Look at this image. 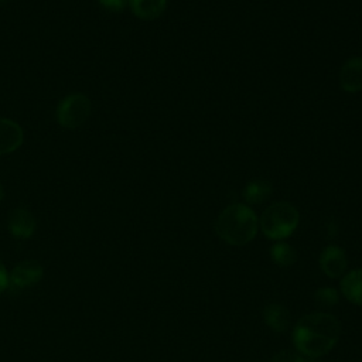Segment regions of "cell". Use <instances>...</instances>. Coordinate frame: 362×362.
<instances>
[{
    "mask_svg": "<svg viewBox=\"0 0 362 362\" xmlns=\"http://www.w3.org/2000/svg\"><path fill=\"white\" fill-rule=\"evenodd\" d=\"M341 324L327 313H311L298 320L293 341L303 355L317 358L325 355L339 339Z\"/></svg>",
    "mask_w": 362,
    "mask_h": 362,
    "instance_id": "6da1fadb",
    "label": "cell"
},
{
    "mask_svg": "<svg viewBox=\"0 0 362 362\" xmlns=\"http://www.w3.org/2000/svg\"><path fill=\"white\" fill-rule=\"evenodd\" d=\"M215 230L226 243L242 246L256 236L257 218L249 206L233 204L219 214L215 222Z\"/></svg>",
    "mask_w": 362,
    "mask_h": 362,
    "instance_id": "7a4b0ae2",
    "label": "cell"
},
{
    "mask_svg": "<svg viewBox=\"0 0 362 362\" xmlns=\"http://www.w3.org/2000/svg\"><path fill=\"white\" fill-rule=\"evenodd\" d=\"M298 219L300 215L291 204L274 202L262 214L260 228L270 239H284L296 230Z\"/></svg>",
    "mask_w": 362,
    "mask_h": 362,
    "instance_id": "3957f363",
    "label": "cell"
},
{
    "mask_svg": "<svg viewBox=\"0 0 362 362\" xmlns=\"http://www.w3.org/2000/svg\"><path fill=\"white\" fill-rule=\"evenodd\" d=\"M90 113V100L83 93H72L61 100L57 107V119L59 124L68 129L81 126Z\"/></svg>",
    "mask_w": 362,
    "mask_h": 362,
    "instance_id": "277c9868",
    "label": "cell"
},
{
    "mask_svg": "<svg viewBox=\"0 0 362 362\" xmlns=\"http://www.w3.org/2000/svg\"><path fill=\"white\" fill-rule=\"evenodd\" d=\"M42 276L44 269L37 260H24L13 269L8 277V287L13 291L24 290L38 283L42 279Z\"/></svg>",
    "mask_w": 362,
    "mask_h": 362,
    "instance_id": "5b68a950",
    "label": "cell"
},
{
    "mask_svg": "<svg viewBox=\"0 0 362 362\" xmlns=\"http://www.w3.org/2000/svg\"><path fill=\"white\" fill-rule=\"evenodd\" d=\"M348 266L345 252L338 246H327L320 256V267L328 277H339Z\"/></svg>",
    "mask_w": 362,
    "mask_h": 362,
    "instance_id": "8992f818",
    "label": "cell"
},
{
    "mask_svg": "<svg viewBox=\"0 0 362 362\" xmlns=\"http://www.w3.org/2000/svg\"><path fill=\"white\" fill-rule=\"evenodd\" d=\"M24 134L18 123L0 117V156L16 151L23 143Z\"/></svg>",
    "mask_w": 362,
    "mask_h": 362,
    "instance_id": "52a82bcc",
    "label": "cell"
},
{
    "mask_svg": "<svg viewBox=\"0 0 362 362\" xmlns=\"http://www.w3.org/2000/svg\"><path fill=\"white\" fill-rule=\"evenodd\" d=\"M8 230L20 239L30 238L35 230V218L25 208H16L8 216Z\"/></svg>",
    "mask_w": 362,
    "mask_h": 362,
    "instance_id": "ba28073f",
    "label": "cell"
},
{
    "mask_svg": "<svg viewBox=\"0 0 362 362\" xmlns=\"http://www.w3.org/2000/svg\"><path fill=\"white\" fill-rule=\"evenodd\" d=\"M339 82L344 90L358 92L362 89V58L348 59L339 72Z\"/></svg>",
    "mask_w": 362,
    "mask_h": 362,
    "instance_id": "9c48e42d",
    "label": "cell"
},
{
    "mask_svg": "<svg viewBox=\"0 0 362 362\" xmlns=\"http://www.w3.org/2000/svg\"><path fill=\"white\" fill-rule=\"evenodd\" d=\"M341 291L348 301L362 305V269H355L341 280Z\"/></svg>",
    "mask_w": 362,
    "mask_h": 362,
    "instance_id": "30bf717a",
    "label": "cell"
},
{
    "mask_svg": "<svg viewBox=\"0 0 362 362\" xmlns=\"http://www.w3.org/2000/svg\"><path fill=\"white\" fill-rule=\"evenodd\" d=\"M266 324L274 331V332H284L287 327L290 325V313L288 310L281 304H267L263 311Z\"/></svg>",
    "mask_w": 362,
    "mask_h": 362,
    "instance_id": "8fae6325",
    "label": "cell"
},
{
    "mask_svg": "<svg viewBox=\"0 0 362 362\" xmlns=\"http://www.w3.org/2000/svg\"><path fill=\"white\" fill-rule=\"evenodd\" d=\"M132 11L143 20H154L165 8V0H129Z\"/></svg>",
    "mask_w": 362,
    "mask_h": 362,
    "instance_id": "7c38bea8",
    "label": "cell"
},
{
    "mask_svg": "<svg viewBox=\"0 0 362 362\" xmlns=\"http://www.w3.org/2000/svg\"><path fill=\"white\" fill-rule=\"evenodd\" d=\"M272 194V185L267 181L256 180L249 182L243 189V198L249 204H259L269 198Z\"/></svg>",
    "mask_w": 362,
    "mask_h": 362,
    "instance_id": "4fadbf2b",
    "label": "cell"
},
{
    "mask_svg": "<svg viewBox=\"0 0 362 362\" xmlns=\"http://www.w3.org/2000/svg\"><path fill=\"white\" fill-rule=\"evenodd\" d=\"M270 256H272V260L281 267L291 266L297 259V253L293 249V246H290L288 243H284V242H279V243L273 245L272 250H270Z\"/></svg>",
    "mask_w": 362,
    "mask_h": 362,
    "instance_id": "5bb4252c",
    "label": "cell"
},
{
    "mask_svg": "<svg viewBox=\"0 0 362 362\" xmlns=\"http://www.w3.org/2000/svg\"><path fill=\"white\" fill-rule=\"evenodd\" d=\"M314 300L318 305L321 307H334L335 304H338L339 301V296H338V291L332 287H322V288H318L314 294Z\"/></svg>",
    "mask_w": 362,
    "mask_h": 362,
    "instance_id": "9a60e30c",
    "label": "cell"
},
{
    "mask_svg": "<svg viewBox=\"0 0 362 362\" xmlns=\"http://www.w3.org/2000/svg\"><path fill=\"white\" fill-rule=\"evenodd\" d=\"M270 362H304V359L300 356V354L294 351H280L277 352Z\"/></svg>",
    "mask_w": 362,
    "mask_h": 362,
    "instance_id": "2e32d148",
    "label": "cell"
},
{
    "mask_svg": "<svg viewBox=\"0 0 362 362\" xmlns=\"http://www.w3.org/2000/svg\"><path fill=\"white\" fill-rule=\"evenodd\" d=\"M99 3L110 11H120L126 6V0H99Z\"/></svg>",
    "mask_w": 362,
    "mask_h": 362,
    "instance_id": "e0dca14e",
    "label": "cell"
},
{
    "mask_svg": "<svg viewBox=\"0 0 362 362\" xmlns=\"http://www.w3.org/2000/svg\"><path fill=\"white\" fill-rule=\"evenodd\" d=\"M8 287V274L3 263L0 262V293Z\"/></svg>",
    "mask_w": 362,
    "mask_h": 362,
    "instance_id": "ac0fdd59",
    "label": "cell"
},
{
    "mask_svg": "<svg viewBox=\"0 0 362 362\" xmlns=\"http://www.w3.org/2000/svg\"><path fill=\"white\" fill-rule=\"evenodd\" d=\"M1 198H3V188H1V184H0V201H1Z\"/></svg>",
    "mask_w": 362,
    "mask_h": 362,
    "instance_id": "d6986e66",
    "label": "cell"
},
{
    "mask_svg": "<svg viewBox=\"0 0 362 362\" xmlns=\"http://www.w3.org/2000/svg\"><path fill=\"white\" fill-rule=\"evenodd\" d=\"M0 1H3V0H0Z\"/></svg>",
    "mask_w": 362,
    "mask_h": 362,
    "instance_id": "ffe728a7",
    "label": "cell"
}]
</instances>
